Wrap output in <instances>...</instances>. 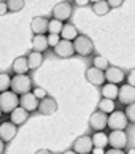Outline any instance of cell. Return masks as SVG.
<instances>
[{"instance_id":"3","label":"cell","mask_w":135,"mask_h":154,"mask_svg":"<svg viewBox=\"0 0 135 154\" xmlns=\"http://www.w3.org/2000/svg\"><path fill=\"white\" fill-rule=\"evenodd\" d=\"M73 49H75L76 54L83 56V57H87V56H91L94 53V43L86 35H78L73 40Z\"/></svg>"},{"instance_id":"2","label":"cell","mask_w":135,"mask_h":154,"mask_svg":"<svg viewBox=\"0 0 135 154\" xmlns=\"http://www.w3.org/2000/svg\"><path fill=\"white\" fill-rule=\"evenodd\" d=\"M19 106V97L18 94H14L13 91H5V92H0V110L2 113H10L14 110V108Z\"/></svg>"},{"instance_id":"4","label":"cell","mask_w":135,"mask_h":154,"mask_svg":"<svg viewBox=\"0 0 135 154\" xmlns=\"http://www.w3.org/2000/svg\"><path fill=\"white\" fill-rule=\"evenodd\" d=\"M127 118L124 111H118L115 110L113 113L108 115V122H106V127H110L111 130H124L127 127Z\"/></svg>"},{"instance_id":"11","label":"cell","mask_w":135,"mask_h":154,"mask_svg":"<svg viewBox=\"0 0 135 154\" xmlns=\"http://www.w3.org/2000/svg\"><path fill=\"white\" fill-rule=\"evenodd\" d=\"M38 111L41 113V115H53V113L57 111V102H56L53 97H44V99H41L40 102H38V108H37Z\"/></svg>"},{"instance_id":"15","label":"cell","mask_w":135,"mask_h":154,"mask_svg":"<svg viewBox=\"0 0 135 154\" xmlns=\"http://www.w3.org/2000/svg\"><path fill=\"white\" fill-rule=\"evenodd\" d=\"M118 99H119V102L124 105L133 103L135 102V88L129 86V84H124V86L118 91Z\"/></svg>"},{"instance_id":"16","label":"cell","mask_w":135,"mask_h":154,"mask_svg":"<svg viewBox=\"0 0 135 154\" xmlns=\"http://www.w3.org/2000/svg\"><path fill=\"white\" fill-rule=\"evenodd\" d=\"M30 29L33 35H44L48 32V19L44 16H35L30 22Z\"/></svg>"},{"instance_id":"22","label":"cell","mask_w":135,"mask_h":154,"mask_svg":"<svg viewBox=\"0 0 135 154\" xmlns=\"http://www.w3.org/2000/svg\"><path fill=\"white\" fill-rule=\"evenodd\" d=\"M27 62H29L30 70H37V68L41 67V64H43V54L37 53V51H32V53L27 56Z\"/></svg>"},{"instance_id":"43","label":"cell","mask_w":135,"mask_h":154,"mask_svg":"<svg viewBox=\"0 0 135 154\" xmlns=\"http://www.w3.org/2000/svg\"><path fill=\"white\" fill-rule=\"evenodd\" d=\"M89 2H92V3H97V2H100V0H89Z\"/></svg>"},{"instance_id":"34","label":"cell","mask_w":135,"mask_h":154,"mask_svg":"<svg viewBox=\"0 0 135 154\" xmlns=\"http://www.w3.org/2000/svg\"><path fill=\"white\" fill-rule=\"evenodd\" d=\"M105 2L108 3L110 8H118V7H121V5H122L124 0H105Z\"/></svg>"},{"instance_id":"13","label":"cell","mask_w":135,"mask_h":154,"mask_svg":"<svg viewBox=\"0 0 135 154\" xmlns=\"http://www.w3.org/2000/svg\"><path fill=\"white\" fill-rule=\"evenodd\" d=\"M86 79L94 86H103L105 84V73L95 67H91L86 70Z\"/></svg>"},{"instance_id":"5","label":"cell","mask_w":135,"mask_h":154,"mask_svg":"<svg viewBox=\"0 0 135 154\" xmlns=\"http://www.w3.org/2000/svg\"><path fill=\"white\" fill-rule=\"evenodd\" d=\"M73 8L69 2H60L53 8V19H57L60 22H65L67 19L72 18Z\"/></svg>"},{"instance_id":"38","label":"cell","mask_w":135,"mask_h":154,"mask_svg":"<svg viewBox=\"0 0 135 154\" xmlns=\"http://www.w3.org/2000/svg\"><path fill=\"white\" fill-rule=\"evenodd\" d=\"M75 3L78 5V7H86V5L89 3V0H75Z\"/></svg>"},{"instance_id":"30","label":"cell","mask_w":135,"mask_h":154,"mask_svg":"<svg viewBox=\"0 0 135 154\" xmlns=\"http://www.w3.org/2000/svg\"><path fill=\"white\" fill-rule=\"evenodd\" d=\"M126 118H127V121H130V122H135V102L130 105H127L126 106Z\"/></svg>"},{"instance_id":"9","label":"cell","mask_w":135,"mask_h":154,"mask_svg":"<svg viewBox=\"0 0 135 154\" xmlns=\"http://www.w3.org/2000/svg\"><path fill=\"white\" fill-rule=\"evenodd\" d=\"M54 54L60 59H69L75 54V49H73V43L69 40H60V42L54 46Z\"/></svg>"},{"instance_id":"8","label":"cell","mask_w":135,"mask_h":154,"mask_svg":"<svg viewBox=\"0 0 135 154\" xmlns=\"http://www.w3.org/2000/svg\"><path fill=\"white\" fill-rule=\"evenodd\" d=\"M92 138L87 135H83V137H78L75 140V143H73V151L76 154H91L92 151Z\"/></svg>"},{"instance_id":"33","label":"cell","mask_w":135,"mask_h":154,"mask_svg":"<svg viewBox=\"0 0 135 154\" xmlns=\"http://www.w3.org/2000/svg\"><path fill=\"white\" fill-rule=\"evenodd\" d=\"M127 84L129 86H132V88H135V70H132V72H129V75H127Z\"/></svg>"},{"instance_id":"32","label":"cell","mask_w":135,"mask_h":154,"mask_svg":"<svg viewBox=\"0 0 135 154\" xmlns=\"http://www.w3.org/2000/svg\"><path fill=\"white\" fill-rule=\"evenodd\" d=\"M60 42V35H53V33H49L48 35V46H56Z\"/></svg>"},{"instance_id":"7","label":"cell","mask_w":135,"mask_h":154,"mask_svg":"<svg viewBox=\"0 0 135 154\" xmlns=\"http://www.w3.org/2000/svg\"><path fill=\"white\" fill-rule=\"evenodd\" d=\"M106 122H108V115H105L102 111H94L91 118H89V125L91 129L95 130V132H102V130L106 127Z\"/></svg>"},{"instance_id":"40","label":"cell","mask_w":135,"mask_h":154,"mask_svg":"<svg viewBox=\"0 0 135 154\" xmlns=\"http://www.w3.org/2000/svg\"><path fill=\"white\" fill-rule=\"evenodd\" d=\"M3 151H5V141L0 140V154H3Z\"/></svg>"},{"instance_id":"25","label":"cell","mask_w":135,"mask_h":154,"mask_svg":"<svg viewBox=\"0 0 135 154\" xmlns=\"http://www.w3.org/2000/svg\"><path fill=\"white\" fill-rule=\"evenodd\" d=\"M92 11L97 16H105L110 11V7H108V3H106L105 0H100V2H97V3H92Z\"/></svg>"},{"instance_id":"17","label":"cell","mask_w":135,"mask_h":154,"mask_svg":"<svg viewBox=\"0 0 135 154\" xmlns=\"http://www.w3.org/2000/svg\"><path fill=\"white\" fill-rule=\"evenodd\" d=\"M27 119H29V113L21 106L14 108V110L10 113V122H13L16 127H18V125H22Z\"/></svg>"},{"instance_id":"41","label":"cell","mask_w":135,"mask_h":154,"mask_svg":"<svg viewBox=\"0 0 135 154\" xmlns=\"http://www.w3.org/2000/svg\"><path fill=\"white\" fill-rule=\"evenodd\" d=\"M62 154H76L73 149H69V151H65V152H62Z\"/></svg>"},{"instance_id":"27","label":"cell","mask_w":135,"mask_h":154,"mask_svg":"<svg viewBox=\"0 0 135 154\" xmlns=\"http://www.w3.org/2000/svg\"><path fill=\"white\" fill-rule=\"evenodd\" d=\"M5 3H7V7H8V11H11V13H18V11H21L26 5L24 0H7Z\"/></svg>"},{"instance_id":"39","label":"cell","mask_w":135,"mask_h":154,"mask_svg":"<svg viewBox=\"0 0 135 154\" xmlns=\"http://www.w3.org/2000/svg\"><path fill=\"white\" fill-rule=\"evenodd\" d=\"M35 154H54L53 151H49V149H38Z\"/></svg>"},{"instance_id":"36","label":"cell","mask_w":135,"mask_h":154,"mask_svg":"<svg viewBox=\"0 0 135 154\" xmlns=\"http://www.w3.org/2000/svg\"><path fill=\"white\" fill-rule=\"evenodd\" d=\"M105 154H124L122 149H113V148H110L108 151H105Z\"/></svg>"},{"instance_id":"29","label":"cell","mask_w":135,"mask_h":154,"mask_svg":"<svg viewBox=\"0 0 135 154\" xmlns=\"http://www.w3.org/2000/svg\"><path fill=\"white\" fill-rule=\"evenodd\" d=\"M10 84H11V76L8 73H0V92L8 91Z\"/></svg>"},{"instance_id":"10","label":"cell","mask_w":135,"mask_h":154,"mask_svg":"<svg viewBox=\"0 0 135 154\" xmlns=\"http://www.w3.org/2000/svg\"><path fill=\"white\" fill-rule=\"evenodd\" d=\"M38 102H40V100H38L32 92L22 94V95L19 97V106H21V108H24L27 113L35 111L37 108H38Z\"/></svg>"},{"instance_id":"21","label":"cell","mask_w":135,"mask_h":154,"mask_svg":"<svg viewBox=\"0 0 135 154\" xmlns=\"http://www.w3.org/2000/svg\"><path fill=\"white\" fill-rule=\"evenodd\" d=\"M32 45H33V51L43 53V51L48 48V37L46 35H33Z\"/></svg>"},{"instance_id":"42","label":"cell","mask_w":135,"mask_h":154,"mask_svg":"<svg viewBox=\"0 0 135 154\" xmlns=\"http://www.w3.org/2000/svg\"><path fill=\"white\" fill-rule=\"evenodd\" d=\"M127 154H135V148H132V149H129Z\"/></svg>"},{"instance_id":"12","label":"cell","mask_w":135,"mask_h":154,"mask_svg":"<svg viewBox=\"0 0 135 154\" xmlns=\"http://www.w3.org/2000/svg\"><path fill=\"white\" fill-rule=\"evenodd\" d=\"M16 134H18V127L13 124V122H10V121H7V122H2L0 124V140L2 141H11L16 137Z\"/></svg>"},{"instance_id":"19","label":"cell","mask_w":135,"mask_h":154,"mask_svg":"<svg viewBox=\"0 0 135 154\" xmlns=\"http://www.w3.org/2000/svg\"><path fill=\"white\" fill-rule=\"evenodd\" d=\"M80 33H78V29L73 24H64L62 30H60V37H62V40H69V42H72V40H75Z\"/></svg>"},{"instance_id":"35","label":"cell","mask_w":135,"mask_h":154,"mask_svg":"<svg viewBox=\"0 0 135 154\" xmlns=\"http://www.w3.org/2000/svg\"><path fill=\"white\" fill-rule=\"evenodd\" d=\"M7 13H8L7 3H5V2H0V16H3V14H7Z\"/></svg>"},{"instance_id":"18","label":"cell","mask_w":135,"mask_h":154,"mask_svg":"<svg viewBox=\"0 0 135 154\" xmlns=\"http://www.w3.org/2000/svg\"><path fill=\"white\" fill-rule=\"evenodd\" d=\"M11 68H13V72L16 73V75H27V72L30 70V68H29V62H27V57H24V56L16 57L13 60Z\"/></svg>"},{"instance_id":"24","label":"cell","mask_w":135,"mask_h":154,"mask_svg":"<svg viewBox=\"0 0 135 154\" xmlns=\"http://www.w3.org/2000/svg\"><path fill=\"white\" fill-rule=\"evenodd\" d=\"M115 100H110V99H102L99 102V111L105 113V115H110V113L115 111Z\"/></svg>"},{"instance_id":"14","label":"cell","mask_w":135,"mask_h":154,"mask_svg":"<svg viewBox=\"0 0 135 154\" xmlns=\"http://www.w3.org/2000/svg\"><path fill=\"white\" fill-rule=\"evenodd\" d=\"M103 73H105V81L111 84H119L124 81V72L119 67H108Z\"/></svg>"},{"instance_id":"20","label":"cell","mask_w":135,"mask_h":154,"mask_svg":"<svg viewBox=\"0 0 135 154\" xmlns=\"http://www.w3.org/2000/svg\"><path fill=\"white\" fill-rule=\"evenodd\" d=\"M118 91H119V88H118L116 84L105 83L102 86V95H103V99L115 100V99H118Z\"/></svg>"},{"instance_id":"28","label":"cell","mask_w":135,"mask_h":154,"mask_svg":"<svg viewBox=\"0 0 135 154\" xmlns=\"http://www.w3.org/2000/svg\"><path fill=\"white\" fill-rule=\"evenodd\" d=\"M94 67L99 68V70H102V72H105L106 68L110 67V62H108L106 57H103V56H95L94 57Z\"/></svg>"},{"instance_id":"23","label":"cell","mask_w":135,"mask_h":154,"mask_svg":"<svg viewBox=\"0 0 135 154\" xmlns=\"http://www.w3.org/2000/svg\"><path fill=\"white\" fill-rule=\"evenodd\" d=\"M91 138H92L94 148H103L105 149V146H108V135L105 132H95Z\"/></svg>"},{"instance_id":"1","label":"cell","mask_w":135,"mask_h":154,"mask_svg":"<svg viewBox=\"0 0 135 154\" xmlns=\"http://www.w3.org/2000/svg\"><path fill=\"white\" fill-rule=\"evenodd\" d=\"M10 88L14 94H27L32 91V78L29 75H14L11 78Z\"/></svg>"},{"instance_id":"31","label":"cell","mask_w":135,"mask_h":154,"mask_svg":"<svg viewBox=\"0 0 135 154\" xmlns=\"http://www.w3.org/2000/svg\"><path fill=\"white\" fill-rule=\"evenodd\" d=\"M32 94L35 95L38 100H41V99H44V97H48V92H46L43 88H35V89L32 91Z\"/></svg>"},{"instance_id":"44","label":"cell","mask_w":135,"mask_h":154,"mask_svg":"<svg viewBox=\"0 0 135 154\" xmlns=\"http://www.w3.org/2000/svg\"><path fill=\"white\" fill-rule=\"evenodd\" d=\"M0 118H2V110H0Z\"/></svg>"},{"instance_id":"6","label":"cell","mask_w":135,"mask_h":154,"mask_svg":"<svg viewBox=\"0 0 135 154\" xmlns=\"http://www.w3.org/2000/svg\"><path fill=\"white\" fill-rule=\"evenodd\" d=\"M108 145L113 149H124L127 145V135L124 130H111L108 135Z\"/></svg>"},{"instance_id":"26","label":"cell","mask_w":135,"mask_h":154,"mask_svg":"<svg viewBox=\"0 0 135 154\" xmlns=\"http://www.w3.org/2000/svg\"><path fill=\"white\" fill-rule=\"evenodd\" d=\"M64 27V22H60L57 19H49L48 21V32L53 35H60V30Z\"/></svg>"},{"instance_id":"37","label":"cell","mask_w":135,"mask_h":154,"mask_svg":"<svg viewBox=\"0 0 135 154\" xmlns=\"http://www.w3.org/2000/svg\"><path fill=\"white\" fill-rule=\"evenodd\" d=\"M91 154H105V149L103 148H92Z\"/></svg>"}]
</instances>
